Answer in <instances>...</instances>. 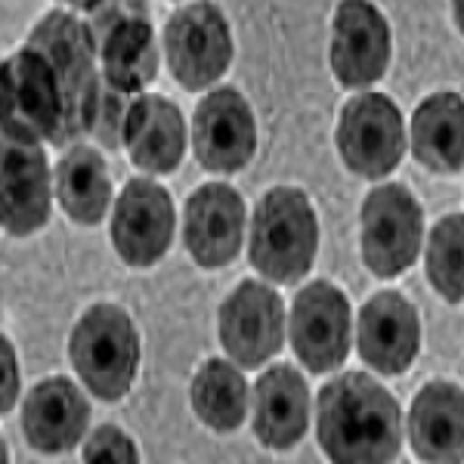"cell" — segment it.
<instances>
[{"label":"cell","mask_w":464,"mask_h":464,"mask_svg":"<svg viewBox=\"0 0 464 464\" xmlns=\"http://www.w3.org/2000/svg\"><path fill=\"white\" fill-rule=\"evenodd\" d=\"M102 87L121 96H140L159 78L152 16H130L93 37Z\"/></svg>","instance_id":"obj_20"},{"label":"cell","mask_w":464,"mask_h":464,"mask_svg":"<svg viewBox=\"0 0 464 464\" xmlns=\"http://www.w3.org/2000/svg\"><path fill=\"white\" fill-rule=\"evenodd\" d=\"M56 198L69 220L81 227H96L111 205L109 164L96 149L74 143L56 164Z\"/></svg>","instance_id":"obj_23"},{"label":"cell","mask_w":464,"mask_h":464,"mask_svg":"<svg viewBox=\"0 0 464 464\" xmlns=\"http://www.w3.org/2000/svg\"><path fill=\"white\" fill-rule=\"evenodd\" d=\"M121 146L146 174H174L186 152L183 111L161 93L133 96L121 121Z\"/></svg>","instance_id":"obj_17"},{"label":"cell","mask_w":464,"mask_h":464,"mask_svg":"<svg viewBox=\"0 0 464 464\" xmlns=\"http://www.w3.org/2000/svg\"><path fill=\"white\" fill-rule=\"evenodd\" d=\"M90 424V402L74 381L56 375L32 387L22 406L25 443L44 455L69 452L81 443Z\"/></svg>","instance_id":"obj_18"},{"label":"cell","mask_w":464,"mask_h":464,"mask_svg":"<svg viewBox=\"0 0 464 464\" xmlns=\"http://www.w3.org/2000/svg\"><path fill=\"white\" fill-rule=\"evenodd\" d=\"M362 223V264L378 279L402 276L421 254L424 211L402 183H384L372 189L359 211Z\"/></svg>","instance_id":"obj_7"},{"label":"cell","mask_w":464,"mask_h":464,"mask_svg":"<svg viewBox=\"0 0 464 464\" xmlns=\"http://www.w3.org/2000/svg\"><path fill=\"white\" fill-rule=\"evenodd\" d=\"M411 155L433 174L455 177L464 164V106L461 93H430L411 115Z\"/></svg>","instance_id":"obj_22"},{"label":"cell","mask_w":464,"mask_h":464,"mask_svg":"<svg viewBox=\"0 0 464 464\" xmlns=\"http://www.w3.org/2000/svg\"><path fill=\"white\" fill-rule=\"evenodd\" d=\"M411 452L421 461L459 464L464 459V393L459 384L430 381L409 409Z\"/></svg>","instance_id":"obj_19"},{"label":"cell","mask_w":464,"mask_h":464,"mask_svg":"<svg viewBox=\"0 0 464 464\" xmlns=\"http://www.w3.org/2000/svg\"><path fill=\"white\" fill-rule=\"evenodd\" d=\"M65 102L56 72L34 47L0 59V133L22 143H59Z\"/></svg>","instance_id":"obj_5"},{"label":"cell","mask_w":464,"mask_h":464,"mask_svg":"<svg viewBox=\"0 0 464 464\" xmlns=\"http://www.w3.org/2000/svg\"><path fill=\"white\" fill-rule=\"evenodd\" d=\"M319 251V220L313 201L297 186H273L251 217V266L273 285H297Z\"/></svg>","instance_id":"obj_2"},{"label":"cell","mask_w":464,"mask_h":464,"mask_svg":"<svg viewBox=\"0 0 464 464\" xmlns=\"http://www.w3.org/2000/svg\"><path fill=\"white\" fill-rule=\"evenodd\" d=\"M10 461V452H6V443H4V437H0V464H6Z\"/></svg>","instance_id":"obj_30"},{"label":"cell","mask_w":464,"mask_h":464,"mask_svg":"<svg viewBox=\"0 0 464 464\" xmlns=\"http://www.w3.org/2000/svg\"><path fill=\"white\" fill-rule=\"evenodd\" d=\"M391 25L372 0H341L332 19V72L341 87L365 90L391 65Z\"/></svg>","instance_id":"obj_12"},{"label":"cell","mask_w":464,"mask_h":464,"mask_svg":"<svg viewBox=\"0 0 464 464\" xmlns=\"http://www.w3.org/2000/svg\"><path fill=\"white\" fill-rule=\"evenodd\" d=\"M245 201L229 183H205L186 198V251L201 269L229 266L245 242Z\"/></svg>","instance_id":"obj_15"},{"label":"cell","mask_w":464,"mask_h":464,"mask_svg":"<svg viewBox=\"0 0 464 464\" xmlns=\"http://www.w3.org/2000/svg\"><path fill=\"white\" fill-rule=\"evenodd\" d=\"M291 350L313 375H325L350 356V301L325 279L297 291L288 319Z\"/></svg>","instance_id":"obj_9"},{"label":"cell","mask_w":464,"mask_h":464,"mask_svg":"<svg viewBox=\"0 0 464 464\" xmlns=\"http://www.w3.org/2000/svg\"><path fill=\"white\" fill-rule=\"evenodd\" d=\"M174 198L161 183L133 177L124 183L111 211V245L127 266H155L174 242Z\"/></svg>","instance_id":"obj_10"},{"label":"cell","mask_w":464,"mask_h":464,"mask_svg":"<svg viewBox=\"0 0 464 464\" xmlns=\"http://www.w3.org/2000/svg\"><path fill=\"white\" fill-rule=\"evenodd\" d=\"M65 6H72V10H90V6L96 4V0H63Z\"/></svg>","instance_id":"obj_29"},{"label":"cell","mask_w":464,"mask_h":464,"mask_svg":"<svg viewBox=\"0 0 464 464\" xmlns=\"http://www.w3.org/2000/svg\"><path fill=\"white\" fill-rule=\"evenodd\" d=\"M87 13V34L90 41H93L96 34L109 32L111 25H118V22L130 19V16H152L149 13V4L146 0H96Z\"/></svg>","instance_id":"obj_27"},{"label":"cell","mask_w":464,"mask_h":464,"mask_svg":"<svg viewBox=\"0 0 464 464\" xmlns=\"http://www.w3.org/2000/svg\"><path fill=\"white\" fill-rule=\"evenodd\" d=\"M84 461H115V464H137L140 461V452H137V443L130 437L115 428V424H102L90 433V440L84 443V452H81Z\"/></svg>","instance_id":"obj_26"},{"label":"cell","mask_w":464,"mask_h":464,"mask_svg":"<svg viewBox=\"0 0 464 464\" xmlns=\"http://www.w3.org/2000/svg\"><path fill=\"white\" fill-rule=\"evenodd\" d=\"M19 362H16V350H13L10 338L0 334V415L10 411L19 400Z\"/></svg>","instance_id":"obj_28"},{"label":"cell","mask_w":464,"mask_h":464,"mask_svg":"<svg viewBox=\"0 0 464 464\" xmlns=\"http://www.w3.org/2000/svg\"><path fill=\"white\" fill-rule=\"evenodd\" d=\"M322 452L338 464H384L400 455L402 411L396 396L365 372L332 378L316 402Z\"/></svg>","instance_id":"obj_1"},{"label":"cell","mask_w":464,"mask_h":464,"mask_svg":"<svg viewBox=\"0 0 464 464\" xmlns=\"http://www.w3.org/2000/svg\"><path fill=\"white\" fill-rule=\"evenodd\" d=\"M338 152L350 174L384 179L406 155V124L387 93H359L341 109Z\"/></svg>","instance_id":"obj_8"},{"label":"cell","mask_w":464,"mask_h":464,"mask_svg":"<svg viewBox=\"0 0 464 464\" xmlns=\"http://www.w3.org/2000/svg\"><path fill=\"white\" fill-rule=\"evenodd\" d=\"M69 359L93 396L124 400L140 372V332L130 313L118 304H93L74 322Z\"/></svg>","instance_id":"obj_4"},{"label":"cell","mask_w":464,"mask_h":464,"mask_svg":"<svg viewBox=\"0 0 464 464\" xmlns=\"http://www.w3.org/2000/svg\"><path fill=\"white\" fill-rule=\"evenodd\" d=\"M310 424V387L291 365H273L254 384V437L266 449H291Z\"/></svg>","instance_id":"obj_21"},{"label":"cell","mask_w":464,"mask_h":464,"mask_svg":"<svg viewBox=\"0 0 464 464\" xmlns=\"http://www.w3.org/2000/svg\"><path fill=\"white\" fill-rule=\"evenodd\" d=\"M192 152L211 174H236L251 164L257 152V121L236 87H217L196 106Z\"/></svg>","instance_id":"obj_11"},{"label":"cell","mask_w":464,"mask_h":464,"mask_svg":"<svg viewBox=\"0 0 464 464\" xmlns=\"http://www.w3.org/2000/svg\"><path fill=\"white\" fill-rule=\"evenodd\" d=\"M359 356L378 375H402L421 350V322L406 297L378 291L362 304L356 322Z\"/></svg>","instance_id":"obj_16"},{"label":"cell","mask_w":464,"mask_h":464,"mask_svg":"<svg viewBox=\"0 0 464 464\" xmlns=\"http://www.w3.org/2000/svg\"><path fill=\"white\" fill-rule=\"evenodd\" d=\"M192 411L214 433H232L248 415V381L227 359H208L192 378Z\"/></svg>","instance_id":"obj_24"},{"label":"cell","mask_w":464,"mask_h":464,"mask_svg":"<svg viewBox=\"0 0 464 464\" xmlns=\"http://www.w3.org/2000/svg\"><path fill=\"white\" fill-rule=\"evenodd\" d=\"M285 304L266 282H242L220 306V343L245 369H257L282 350Z\"/></svg>","instance_id":"obj_13"},{"label":"cell","mask_w":464,"mask_h":464,"mask_svg":"<svg viewBox=\"0 0 464 464\" xmlns=\"http://www.w3.org/2000/svg\"><path fill=\"white\" fill-rule=\"evenodd\" d=\"M461 248H464V217L449 214L430 229L428 254H424L430 285L437 288L440 295H443V301L449 304H461V297H464Z\"/></svg>","instance_id":"obj_25"},{"label":"cell","mask_w":464,"mask_h":464,"mask_svg":"<svg viewBox=\"0 0 464 464\" xmlns=\"http://www.w3.org/2000/svg\"><path fill=\"white\" fill-rule=\"evenodd\" d=\"M50 164L41 143L0 133V227L10 236H34L50 223Z\"/></svg>","instance_id":"obj_14"},{"label":"cell","mask_w":464,"mask_h":464,"mask_svg":"<svg viewBox=\"0 0 464 464\" xmlns=\"http://www.w3.org/2000/svg\"><path fill=\"white\" fill-rule=\"evenodd\" d=\"M164 53H168L170 74L183 90L198 93L217 84L236 53L229 22L220 6L211 0L179 6L164 25Z\"/></svg>","instance_id":"obj_6"},{"label":"cell","mask_w":464,"mask_h":464,"mask_svg":"<svg viewBox=\"0 0 464 464\" xmlns=\"http://www.w3.org/2000/svg\"><path fill=\"white\" fill-rule=\"evenodd\" d=\"M28 47H34L47 59L50 69L56 72L59 87H63L65 124L56 146H74V140L93 133L102 96L100 65H96V50L87 25L69 10H53L28 34Z\"/></svg>","instance_id":"obj_3"}]
</instances>
